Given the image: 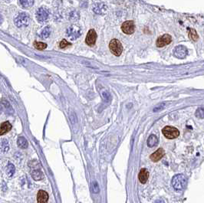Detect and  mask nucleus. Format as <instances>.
<instances>
[{
  "label": "nucleus",
  "instance_id": "obj_6",
  "mask_svg": "<svg viewBox=\"0 0 204 203\" xmlns=\"http://www.w3.org/2000/svg\"><path fill=\"white\" fill-rule=\"evenodd\" d=\"M50 13L48 9L45 8H40L36 13V18L40 22H44L49 18Z\"/></svg>",
  "mask_w": 204,
  "mask_h": 203
},
{
  "label": "nucleus",
  "instance_id": "obj_12",
  "mask_svg": "<svg viewBox=\"0 0 204 203\" xmlns=\"http://www.w3.org/2000/svg\"><path fill=\"white\" fill-rule=\"evenodd\" d=\"M138 179L140 183L145 184L149 179V172L147 169H141L138 175Z\"/></svg>",
  "mask_w": 204,
  "mask_h": 203
},
{
  "label": "nucleus",
  "instance_id": "obj_22",
  "mask_svg": "<svg viewBox=\"0 0 204 203\" xmlns=\"http://www.w3.org/2000/svg\"><path fill=\"white\" fill-rule=\"evenodd\" d=\"M34 46L38 50H44L47 48L46 44L43 43V42H35Z\"/></svg>",
  "mask_w": 204,
  "mask_h": 203
},
{
  "label": "nucleus",
  "instance_id": "obj_18",
  "mask_svg": "<svg viewBox=\"0 0 204 203\" xmlns=\"http://www.w3.org/2000/svg\"><path fill=\"white\" fill-rule=\"evenodd\" d=\"M19 3L22 7L29 8L33 5L34 0H19Z\"/></svg>",
  "mask_w": 204,
  "mask_h": 203
},
{
  "label": "nucleus",
  "instance_id": "obj_13",
  "mask_svg": "<svg viewBox=\"0 0 204 203\" xmlns=\"http://www.w3.org/2000/svg\"><path fill=\"white\" fill-rule=\"evenodd\" d=\"M48 195L45 191L40 190L38 192L37 201L38 203H45L48 202Z\"/></svg>",
  "mask_w": 204,
  "mask_h": 203
},
{
  "label": "nucleus",
  "instance_id": "obj_26",
  "mask_svg": "<svg viewBox=\"0 0 204 203\" xmlns=\"http://www.w3.org/2000/svg\"><path fill=\"white\" fill-rule=\"evenodd\" d=\"M92 189H93V192L95 193H98L99 192L98 184L96 182H94L93 183H92Z\"/></svg>",
  "mask_w": 204,
  "mask_h": 203
},
{
  "label": "nucleus",
  "instance_id": "obj_3",
  "mask_svg": "<svg viewBox=\"0 0 204 203\" xmlns=\"http://www.w3.org/2000/svg\"><path fill=\"white\" fill-rule=\"evenodd\" d=\"M109 49L111 53L115 56H120L123 51V46L118 39L111 40L109 44Z\"/></svg>",
  "mask_w": 204,
  "mask_h": 203
},
{
  "label": "nucleus",
  "instance_id": "obj_1",
  "mask_svg": "<svg viewBox=\"0 0 204 203\" xmlns=\"http://www.w3.org/2000/svg\"><path fill=\"white\" fill-rule=\"evenodd\" d=\"M187 183V179L186 176L183 174H177L174 176L172 179V186L174 187L176 190L180 191L184 189Z\"/></svg>",
  "mask_w": 204,
  "mask_h": 203
},
{
  "label": "nucleus",
  "instance_id": "obj_23",
  "mask_svg": "<svg viewBox=\"0 0 204 203\" xmlns=\"http://www.w3.org/2000/svg\"><path fill=\"white\" fill-rule=\"evenodd\" d=\"M196 117L198 118H204V107L198 108L196 111Z\"/></svg>",
  "mask_w": 204,
  "mask_h": 203
},
{
  "label": "nucleus",
  "instance_id": "obj_11",
  "mask_svg": "<svg viewBox=\"0 0 204 203\" xmlns=\"http://www.w3.org/2000/svg\"><path fill=\"white\" fill-rule=\"evenodd\" d=\"M163 156H164V150L162 148H160L156 151L155 153L150 155V158L153 162H158L160 160L162 159Z\"/></svg>",
  "mask_w": 204,
  "mask_h": 203
},
{
  "label": "nucleus",
  "instance_id": "obj_15",
  "mask_svg": "<svg viewBox=\"0 0 204 203\" xmlns=\"http://www.w3.org/2000/svg\"><path fill=\"white\" fill-rule=\"evenodd\" d=\"M147 146L149 147H154V146H157L158 143V138L155 135H150L148 137L147 141Z\"/></svg>",
  "mask_w": 204,
  "mask_h": 203
},
{
  "label": "nucleus",
  "instance_id": "obj_10",
  "mask_svg": "<svg viewBox=\"0 0 204 203\" xmlns=\"http://www.w3.org/2000/svg\"><path fill=\"white\" fill-rule=\"evenodd\" d=\"M97 39V34L96 32H95L94 29H91L89 30V32H88L87 35V37H86L85 42L86 44L89 46H94L96 42Z\"/></svg>",
  "mask_w": 204,
  "mask_h": 203
},
{
  "label": "nucleus",
  "instance_id": "obj_17",
  "mask_svg": "<svg viewBox=\"0 0 204 203\" xmlns=\"http://www.w3.org/2000/svg\"><path fill=\"white\" fill-rule=\"evenodd\" d=\"M32 178L34 179L35 180L38 181V180H41V179L43 178V174L41 171L35 170L32 173Z\"/></svg>",
  "mask_w": 204,
  "mask_h": 203
},
{
  "label": "nucleus",
  "instance_id": "obj_2",
  "mask_svg": "<svg viewBox=\"0 0 204 203\" xmlns=\"http://www.w3.org/2000/svg\"><path fill=\"white\" fill-rule=\"evenodd\" d=\"M162 133L166 138L170 139V140L175 139L180 136V131L178 129L170 126H166L163 127L162 129Z\"/></svg>",
  "mask_w": 204,
  "mask_h": 203
},
{
  "label": "nucleus",
  "instance_id": "obj_27",
  "mask_svg": "<svg viewBox=\"0 0 204 203\" xmlns=\"http://www.w3.org/2000/svg\"><path fill=\"white\" fill-rule=\"evenodd\" d=\"M1 111H2V106L0 105V112H1Z\"/></svg>",
  "mask_w": 204,
  "mask_h": 203
},
{
  "label": "nucleus",
  "instance_id": "obj_24",
  "mask_svg": "<svg viewBox=\"0 0 204 203\" xmlns=\"http://www.w3.org/2000/svg\"><path fill=\"white\" fill-rule=\"evenodd\" d=\"M0 148H1V149H2V151H4V152L8 151V149H9V146H8V143L6 140H4L1 142V143H0Z\"/></svg>",
  "mask_w": 204,
  "mask_h": 203
},
{
  "label": "nucleus",
  "instance_id": "obj_7",
  "mask_svg": "<svg viewBox=\"0 0 204 203\" xmlns=\"http://www.w3.org/2000/svg\"><path fill=\"white\" fill-rule=\"evenodd\" d=\"M121 30L127 35H131L134 32L135 25L133 21H126L121 25Z\"/></svg>",
  "mask_w": 204,
  "mask_h": 203
},
{
  "label": "nucleus",
  "instance_id": "obj_8",
  "mask_svg": "<svg viewBox=\"0 0 204 203\" xmlns=\"http://www.w3.org/2000/svg\"><path fill=\"white\" fill-rule=\"evenodd\" d=\"M172 41V37L170 35L165 34L163 35L160 36L157 40V42H156V45L158 48H162V47H164L165 45H167L170 43Z\"/></svg>",
  "mask_w": 204,
  "mask_h": 203
},
{
  "label": "nucleus",
  "instance_id": "obj_20",
  "mask_svg": "<svg viewBox=\"0 0 204 203\" xmlns=\"http://www.w3.org/2000/svg\"><path fill=\"white\" fill-rule=\"evenodd\" d=\"M189 37H190V39L192 40V41H197V39H198V35H197V32H196V30H194V29H190V32H189Z\"/></svg>",
  "mask_w": 204,
  "mask_h": 203
},
{
  "label": "nucleus",
  "instance_id": "obj_19",
  "mask_svg": "<svg viewBox=\"0 0 204 203\" xmlns=\"http://www.w3.org/2000/svg\"><path fill=\"white\" fill-rule=\"evenodd\" d=\"M15 170H16V169H15L14 165L9 163L8 164L7 167H6V173H7L8 176H13V174L15 173Z\"/></svg>",
  "mask_w": 204,
  "mask_h": 203
},
{
  "label": "nucleus",
  "instance_id": "obj_4",
  "mask_svg": "<svg viewBox=\"0 0 204 203\" xmlns=\"http://www.w3.org/2000/svg\"><path fill=\"white\" fill-rule=\"evenodd\" d=\"M15 24L17 27L21 28L27 26L29 23V15L25 13H21L15 18Z\"/></svg>",
  "mask_w": 204,
  "mask_h": 203
},
{
  "label": "nucleus",
  "instance_id": "obj_14",
  "mask_svg": "<svg viewBox=\"0 0 204 203\" xmlns=\"http://www.w3.org/2000/svg\"><path fill=\"white\" fill-rule=\"evenodd\" d=\"M12 129V125L10 124V123L6 121V122H4L1 124L0 126V135H4L6 133L10 130Z\"/></svg>",
  "mask_w": 204,
  "mask_h": 203
},
{
  "label": "nucleus",
  "instance_id": "obj_21",
  "mask_svg": "<svg viewBox=\"0 0 204 203\" xmlns=\"http://www.w3.org/2000/svg\"><path fill=\"white\" fill-rule=\"evenodd\" d=\"M51 34V29L49 27H45V29H43L42 32L41 33V36L44 38H47L49 37Z\"/></svg>",
  "mask_w": 204,
  "mask_h": 203
},
{
  "label": "nucleus",
  "instance_id": "obj_16",
  "mask_svg": "<svg viewBox=\"0 0 204 203\" xmlns=\"http://www.w3.org/2000/svg\"><path fill=\"white\" fill-rule=\"evenodd\" d=\"M17 144H18V146L20 148H21V149H26L28 147V145H29L26 139L22 137H18V140H17Z\"/></svg>",
  "mask_w": 204,
  "mask_h": 203
},
{
  "label": "nucleus",
  "instance_id": "obj_9",
  "mask_svg": "<svg viewBox=\"0 0 204 203\" xmlns=\"http://www.w3.org/2000/svg\"><path fill=\"white\" fill-rule=\"evenodd\" d=\"M174 54L177 58L183 59L186 58V56L187 55V49L183 45H178L174 49Z\"/></svg>",
  "mask_w": 204,
  "mask_h": 203
},
{
  "label": "nucleus",
  "instance_id": "obj_5",
  "mask_svg": "<svg viewBox=\"0 0 204 203\" xmlns=\"http://www.w3.org/2000/svg\"><path fill=\"white\" fill-rule=\"evenodd\" d=\"M67 35L68 38L72 40H75L78 38L81 35V29L78 27L75 26V25H72L67 29Z\"/></svg>",
  "mask_w": 204,
  "mask_h": 203
},
{
  "label": "nucleus",
  "instance_id": "obj_25",
  "mask_svg": "<svg viewBox=\"0 0 204 203\" xmlns=\"http://www.w3.org/2000/svg\"><path fill=\"white\" fill-rule=\"evenodd\" d=\"M69 45H71V44L64 39H63L62 41L60 42V44H59V47H60L61 49H64V48H66V47L69 46Z\"/></svg>",
  "mask_w": 204,
  "mask_h": 203
}]
</instances>
